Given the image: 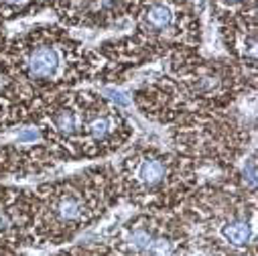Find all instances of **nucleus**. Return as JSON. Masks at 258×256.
I'll return each mask as SVG.
<instances>
[{"label":"nucleus","instance_id":"11","mask_svg":"<svg viewBox=\"0 0 258 256\" xmlns=\"http://www.w3.org/2000/svg\"><path fill=\"white\" fill-rule=\"evenodd\" d=\"M17 139H19V143H33V141L39 139V131H35V128H27V131L19 133Z\"/></svg>","mask_w":258,"mask_h":256},{"label":"nucleus","instance_id":"9","mask_svg":"<svg viewBox=\"0 0 258 256\" xmlns=\"http://www.w3.org/2000/svg\"><path fill=\"white\" fill-rule=\"evenodd\" d=\"M90 131L96 139H104L110 131V120L108 118H96L92 124H90Z\"/></svg>","mask_w":258,"mask_h":256},{"label":"nucleus","instance_id":"5","mask_svg":"<svg viewBox=\"0 0 258 256\" xmlns=\"http://www.w3.org/2000/svg\"><path fill=\"white\" fill-rule=\"evenodd\" d=\"M59 216L63 220H68V222L78 220L82 216V204L78 200H74V198H66L59 204Z\"/></svg>","mask_w":258,"mask_h":256},{"label":"nucleus","instance_id":"10","mask_svg":"<svg viewBox=\"0 0 258 256\" xmlns=\"http://www.w3.org/2000/svg\"><path fill=\"white\" fill-rule=\"evenodd\" d=\"M244 179H248L250 187L256 185V163H254V159L246 161V165H244Z\"/></svg>","mask_w":258,"mask_h":256},{"label":"nucleus","instance_id":"8","mask_svg":"<svg viewBox=\"0 0 258 256\" xmlns=\"http://www.w3.org/2000/svg\"><path fill=\"white\" fill-rule=\"evenodd\" d=\"M151 242H153V238H151V234L145 232V230H137V232L131 236V244H133L137 250H147V248L151 246Z\"/></svg>","mask_w":258,"mask_h":256},{"label":"nucleus","instance_id":"4","mask_svg":"<svg viewBox=\"0 0 258 256\" xmlns=\"http://www.w3.org/2000/svg\"><path fill=\"white\" fill-rule=\"evenodd\" d=\"M147 21H149L155 29H165V27L171 25L173 13H171V9L165 7V5H153V7L149 9V13H147Z\"/></svg>","mask_w":258,"mask_h":256},{"label":"nucleus","instance_id":"12","mask_svg":"<svg viewBox=\"0 0 258 256\" xmlns=\"http://www.w3.org/2000/svg\"><path fill=\"white\" fill-rule=\"evenodd\" d=\"M7 3H15L17 5V3H27V0H7Z\"/></svg>","mask_w":258,"mask_h":256},{"label":"nucleus","instance_id":"7","mask_svg":"<svg viewBox=\"0 0 258 256\" xmlns=\"http://www.w3.org/2000/svg\"><path fill=\"white\" fill-rule=\"evenodd\" d=\"M104 96H108L116 106H122V108H128L131 106V98H128L122 90L118 88H104Z\"/></svg>","mask_w":258,"mask_h":256},{"label":"nucleus","instance_id":"6","mask_svg":"<svg viewBox=\"0 0 258 256\" xmlns=\"http://www.w3.org/2000/svg\"><path fill=\"white\" fill-rule=\"evenodd\" d=\"M55 124H57V128H59L61 133H68V135H72V133L76 131V128H78V116H76L74 112L63 110V112H59V114H57Z\"/></svg>","mask_w":258,"mask_h":256},{"label":"nucleus","instance_id":"1","mask_svg":"<svg viewBox=\"0 0 258 256\" xmlns=\"http://www.w3.org/2000/svg\"><path fill=\"white\" fill-rule=\"evenodd\" d=\"M59 70V55L51 47H39L29 57V72L33 78H51Z\"/></svg>","mask_w":258,"mask_h":256},{"label":"nucleus","instance_id":"3","mask_svg":"<svg viewBox=\"0 0 258 256\" xmlns=\"http://www.w3.org/2000/svg\"><path fill=\"white\" fill-rule=\"evenodd\" d=\"M224 236L226 240H230L232 244L236 246H242L250 240V226L246 222H230L226 228H224Z\"/></svg>","mask_w":258,"mask_h":256},{"label":"nucleus","instance_id":"2","mask_svg":"<svg viewBox=\"0 0 258 256\" xmlns=\"http://www.w3.org/2000/svg\"><path fill=\"white\" fill-rule=\"evenodd\" d=\"M139 179L147 185H155L159 183L163 177H165V165L157 159H149V161H143L141 167H139Z\"/></svg>","mask_w":258,"mask_h":256}]
</instances>
